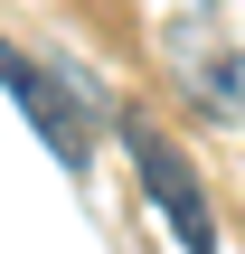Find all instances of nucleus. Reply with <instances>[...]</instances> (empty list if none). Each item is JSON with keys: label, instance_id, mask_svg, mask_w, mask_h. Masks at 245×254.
Returning a JSON list of instances; mask_svg holds the SVG:
<instances>
[{"label": "nucleus", "instance_id": "1", "mask_svg": "<svg viewBox=\"0 0 245 254\" xmlns=\"http://www.w3.org/2000/svg\"><path fill=\"white\" fill-rule=\"evenodd\" d=\"M123 141H132V170H142L151 207L170 217V236H179L189 254H227V245H217V217H208V198H198V170L179 160V141H170V132H151L142 113H123Z\"/></svg>", "mask_w": 245, "mask_h": 254}, {"label": "nucleus", "instance_id": "2", "mask_svg": "<svg viewBox=\"0 0 245 254\" xmlns=\"http://www.w3.org/2000/svg\"><path fill=\"white\" fill-rule=\"evenodd\" d=\"M0 85L19 94L28 132H38V141H47V151H57L66 170H85V141H94V113H76V94H66V85H57L47 66H28V57H19L9 38H0Z\"/></svg>", "mask_w": 245, "mask_h": 254}]
</instances>
